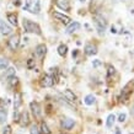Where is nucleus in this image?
<instances>
[{
	"mask_svg": "<svg viewBox=\"0 0 134 134\" xmlns=\"http://www.w3.org/2000/svg\"><path fill=\"white\" fill-rule=\"evenodd\" d=\"M126 118H127L126 113H121V114H119V117H118V122L123 123V122H124V121H126Z\"/></svg>",
	"mask_w": 134,
	"mask_h": 134,
	"instance_id": "7c9ffc66",
	"label": "nucleus"
},
{
	"mask_svg": "<svg viewBox=\"0 0 134 134\" xmlns=\"http://www.w3.org/2000/svg\"><path fill=\"white\" fill-rule=\"evenodd\" d=\"M27 68H29V69L35 68V60H33V59H29V60H27Z\"/></svg>",
	"mask_w": 134,
	"mask_h": 134,
	"instance_id": "c756f323",
	"label": "nucleus"
},
{
	"mask_svg": "<svg viewBox=\"0 0 134 134\" xmlns=\"http://www.w3.org/2000/svg\"><path fill=\"white\" fill-rule=\"evenodd\" d=\"M130 114L134 117V105H133V107H132V110H130Z\"/></svg>",
	"mask_w": 134,
	"mask_h": 134,
	"instance_id": "473e14b6",
	"label": "nucleus"
},
{
	"mask_svg": "<svg viewBox=\"0 0 134 134\" xmlns=\"http://www.w3.org/2000/svg\"><path fill=\"white\" fill-rule=\"evenodd\" d=\"M22 25H24L25 32H27V33H36V35H38V36H41V35H42L41 27H40L37 24H35L33 21L29 20V19H24Z\"/></svg>",
	"mask_w": 134,
	"mask_h": 134,
	"instance_id": "f257e3e1",
	"label": "nucleus"
},
{
	"mask_svg": "<svg viewBox=\"0 0 134 134\" xmlns=\"http://www.w3.org/2000/svg\"><path fill=\"white\" fill-rule=\"evenodd\" d=\"M30 107H31V111H32V113H33V116L36 118H40L41 117V106H40V103L38 102H31L30 103Z\"/></svg>",
	"mask_w": 134,
	"mask_h": 134,
	"instance_id": "6e6552de",
	"label": "nucleus"
},
{
	"mask_svg": "<svg viewBox=\"0 0 134 134\" xmlns=\"http://www.w3.org/2000/svg\"><path fill=\"white\" fill-rule=\"evenodd\" d=\"M63 96H64V98L68 102H71V103H74V102L76 101V96H75V93H74L71 90H65L64 93H63Z\"/></svg>",
	"mask_w": 134,
	"mask_h": 134,
	"instance_id": "9b49d317",
	"label": "nucleus"
},
{
	"mask_svg": "<svg viewBox=\"0 0 134 134\" xmlns=\"http://www.w3.org/2000/svg\"><path fill=\"white\" fill-rule=\"evenodd\" d=\"M114 74V68L112 66V65H108V71H107V76L111 77L112 75Z\"/></svg>",
	"mask_w": 134,
	"mask_h": 134,
	"instance_id": "cd10ccee",
	"label": "nucleus"
},
{
	"mask_svg": "<svg viewBox=\"0 0 134 134\" xmlns=\"http://www.w3.org/2000/svg\"><path fill=\"white\" fill-rule=\"evenodd\" d=\"M30 134H41V133H40V129L37 128L36 124L31 126V129H30Z\"/></svg>",
	"mask_w": 134,
	"mask_h": 134,
	"instance_id": "a878e982",
	"label": "nucleus"
},
{
	"mask_svg": "<svg viewBox=\"0 0 134 134\" xmlns=\"http://www.w3.org/2000/svg\"><path fill=\"white\" fill-rule=\"evenodd\" d=\"M14 75H15V69H14V68H9V69L6 70V73H5V76L6 77L14 76Z\"/></svg>",
	"mask_w": 134,
	"mask_h": 134,
	"instance_id": "bb28decb",
	"label": "nucleus"
},
{
	"mask_svg": "<svg viewBox=\"0 0 134 134\" xmlns=\"http://www.w3.org/2000/svg\"><path fill=\"white\" fill-rule=\"evenodd\" d=\"M35 53H36V55L38 58H43L46 55V53H47V47L44 44H38L35 49Z\"/></svg>",
	"mask_w": 134,
	"mask_h": 134,
	"instance_id": "f8f14e48",
	"label": "nucleus"
},
{
	"mask_svg": "<svg viewBox=\"0 0 134 134\" xmlns=\"http://www.w3.org/2000/svg\"><path fill=\"white\" fill-rule=\"evenodd\" d=\"M53 84H54V80H53L52 75H49V74H46V75H43L41 79V86H43V87H51V86H53Z\"/></svg>",
	"mask_w": 134,
	"mask_h": 134,
	"instance_id": "39448f33",
	"label": "nucleus"
},
{
	"mask_svg": "<svg viewBox=\"0 0 134 134\" xmlns=\"http://www.w3.org/2000/svg\"><path fill=\"white\" fill-rule=\"evenodd\" d=\"M11 32H12L11 26H9L5 21H0V35L8 36V35H10Z\"/></svg>",
	"mask_w": 134,
	"mask_h": 134,
	"instance_id": "0eeeda50",
	"label": "nucleus"
},
{
	"mask_svg": "<svg viewBox=\"0 0 134 134\" xmlns=\"http://www.w3.org/2000/svg\"><path fill=\"white\" fill-rule=\"evenodd\" d=\"M133 86H134V82L130 81L123 87L122 92H121V97H119L121 98V101H128L129 96L132 95V92H133Z\"/></svg>",
	"mask_w": 134,
	"mask_h": 134,
	"instance_id": "20e7f679",
	"label": "nucleus"
},
{
	"mask_svg": "<svg viewBox=\"0 0 134 134\" xmlns=\"http://www.w3.org/2000/svg\"><path fill=\"white\" fill-rule=\"evenodd\" d=\"M93 22H95V26L100 33H103L106 31V27H107V22L101 15H96L93 17Z\"/></svg>",
	"mask_w": 134,
	"mask_h": 134,
	"instance_id": "7ed1b4c3",
	"label": "nucleus"
},
{
	"mask_svg": "<svg viewBox=\"0 0 134 134\" xmlns=\"http://www.w3.org/2000/svg\"><path fill=\"white\" fill-rule=\"evenodd\" d=\"M114 121H116V116H114V114H110V116L107 117V122H106V126H107V128H112Z\"/></svg>",
	"mask_w": 134,
	"mask_h": 134,
	"instance_id": "aec40b11",
	"label": "nucleus"
},
{
	"mask_svg": "<svg viewBox=\"0 0 134 134\" xmlns=\"http://www.w3.org/2000/svg\"><path fill=\"white\" fill-rule=\"evenodd\" d=\"M8 21L14 26H17V15L16 14H8Z\"/></svg>",
	"mask_w": 134,
	"mask_h": 134,
	"instance_id": "a211bd4d",
	"label": "nucleus"
},
{
	"mask_svg": "<svg viewBox=\"0 0 134 134\" xmlns=\"http://www.w3.org/2000/svg\"><path fill=\"white\" fill-rule=\"evenodd\" d=\"M92 65L95 66V68H96V66H100V65H101V62H100V60H95L92 63Z\"/></svg>",
	"mask_w": 134,
	"mask_h": 134,
	"instance_id": "2f4dec72",
	"label": "nucleus"
},
{
	"mask_svg": "<svg viewBox=\"0 0 134 134\" xmlns=\"http://www.w3.org/2000/svg\"><path fill=\"white\" fill-rule=\"evenodd\" d=\"M84 51H85V53L87 54V55H93V54H96V53H97V47H96V46H93V44H91V43H87V44L85 46Z\"/></svg>",
	"mask_w": 134,
	"mask_h": 134,
	"instance_id": "ddd939ff",
	"label": "nucleus"
},
{
	"mask_svg": "<svg viewBox=\"0 0 134 134\" xmlns=\"http://www.w3.org/2000/svg\"><path fill=\"white\" fill-rule=\"evenodd\" d=\"M22 103V95L21 92H16L15 93V101H14V106H15V110H17Z\"/></svg>",
	"mask_w": 134,
	"mask_h": 134,
	"instance_id": "f3484780",
	"label": "nucleus"
},
{
	"mask_svg": "<svg viewBox=\"0 0 134 134\" xmlns=\"http://www.w3.org/2000/svg\"><path fill=\"white\" fill-rule=\"evenodd\" d=\"M19 122L21 123V126H29V123H30V118H29V113L25 111V112H22L20 116V118H19Z\"/></svg>",
	"mask_w": 134,
	"mask_h": 134,
	"instance_id": "dca6fc26",
	"label": "nucleus"
},
{
	"mask_svg": "<svg viewBox=\"0 0 134 134\" xmlns=\"http://www.w3.org/2000/svg\"><path fill=\"white\" fill-rule=\"evenodd\" d=\"M55 5L59 9H62L63 11H69L70 10V4L68 0H55Z\"/></svg>",
	"mask_w": 134,
	"mask_h": 134,
	"instance_id": "9d476101",
	"label": "nucleus"
},
{
	"mask_svg": "<svg viewBox=\"0 0 134 134\" xmlns=\"http://www.w3.org/2000/svg\"><path fill=\"white\" fill-rule=\"evenodd\" d=\"M41 133L42 134H52L48 128V126H47L44 122H42V124H41Z\"/></svg>",
	"mask_w": 134,
	"mask_h": 134,
	"instance_id": "4be33fe9",
	"label": "nucleus"
},
{
	"mask_svg": "<svg viewBox=\"0 0 134 134\" xmlns=\"http://www.w3.org/2000/svg\"><path fill=\"white\" fill-rule=\"evenodd\" d=\"M84 102H85L87 106L93 105V102H95V96H93V95H87L85 97V100H84Z\"/></svg>",
	"mask_w": 134,
	"mask_h": 134,
	"instance_id": "412c9836",
	"label": "nucleus"
},
{
	"mask_svg": "<svg viewBox=\"0 0 134 134\" xmlns=\"http://www.w3.org/2000/svg\"><path fill=\"white\" fill-rule=\"evenodd\" d=\"M53 16L55 17L57 20L60 21L62 24H64V25H69L70 21H71L69 16H66V15H64V14H60V12H54V14H53Z\"/></svg>",
	"mask_w": 134,
	"mask_h": 134,
	"instance_id": "1a4fd4ad",
	"label": "nucleus"
},
{
	"mask_svg": "<svg viewBox=\"0 0 134 134\" xmlns=\"http://www.w3.org/2000/svg\"><path fill=\"white\" fill-rule=\"evenodd\" d=\"M20 37L17 36V35H14V36H11V38L8 41V46L9 48L11 49V51H16L17 47H19V43H20Z\"/></svg>",
	"mask_w": 134,
	"mask_h": 134,
	"instance_id": "423d86ee",
	"label": "nucleus"
},
{
	"mask_svg": "<svg viewBox=\"0 0 134 134\" xmlns=\"http://www.w3.org/2000/svg\"><path fill=\"white\" fill-rule=\"evenodd\" d=\"M9 65V62L4 58H0V69H6Z\"/></svg>",
	"mask_w": 134,
	"mask_h": 134,
	"instance_id": "5701e85b",
	"label": "nucleus"
},
{
	"mask_svg": "<svg viewBox=\"0 0 134 134\" xmlns=\"http://www.w3.org/2000/svg\"><path fill=\"white\" fill-rule=\"evenodd\" d=\"M116 134H121V129H119V128H117V129H116Z\"/></svg>",
	"mask_w": 134,
	"mask_h": 134,
	"instance_id": "72a5a7b5",
	"label": "nucleus"
},
{
	"mask_svg": "<svg viewBox=\"0 0 134 134\" xmlns=\"http://www.w3.org/2000/svg\"><path fill=\"white\" fill-rule=\"evenodd\" d=\"M25 10L31 14H38L41 11L40 0H25Z\"/></svg>",
	"mask_w": 134,
	"mask_h": 134,
	"instance_id": "f03ea898",
	"label": "nucleus"
},
{
	"mask_svg": "<svg viewBox=\"0 0 134 134\" xmlns=\"http://www.w3.org/2000/svg\"><path fill=\"white\" fill-rule=\"evenodd\" d=\"M3 134H11V127L10 126H5L3 129Z\"/></svg>",
	"mask_w": 134,
	"mask_h": 134,
	"instance_id": "c85d7f7f",
	"label": "nucleus"
},
{
	"mask_svg": "<svg viewBox=\"0 0 134 134\" xmlns=\"http://www.w3.org/2000/svg\"><path fill=\"white\" fill-rule=\"evenodd\" d=\"M79 29H80V24H79V22H70V24L68 25V27H66V33H68V35H71V33H74Z\"/></svg>",
	"mask_w": 134,
	"mask_h": 134,
	"instance_id": "4468645a",
	"label": "nucleus"
},
{
	"mask_svg": "<svg viewBox=\"0 0 134 134\" xmlns=\"http://www.w3.org/2000/svg\"><path fill=\"white\" fill-rule=\"evenodd\" d=\"M9 82H10V85L15 86V85H17V84H19V79H17V77H15V75H14V76H10V77H9Z\"/></svg>",
	"mask_w": 134,
	"mask_h": 134,
	"instance_id": "b1692460",
	"label": "nucleus"
},
{
	"mask_svg": "<svg viewBox=\"0 0 134 134\" xmlns=\"http://www.w3.org/2000/svg\"><path fill=\"white\" fill-rule=\"evenodd\" d=\"M62 134H65V133H62Z\"/></svg>",
	"mask_w": 134,
	"mask_h": 134,
	"instance_id": "c9c22d12",
	"label": "nucleus"
},
{
	"mask_svg": "<svg viewBox=\"0 0 134 134\" xmlns=\"http://www.w3.org/2000/svg\"><path fill=\"white\" fill-rule=\"evenodd\" d=\"M74 124H75V122H74V119H71V118H64L62 121V127L64 129H71L74 127Z\"/></svg>",
	"mask_w": 134,
	"mask_h": 134,
	"instance_id": "2eb2a0df",
	"label": "nucleus"
},
{
	"mask_svg": "<svg viewBox=\"0 0 134 134\" xmlns=\"http://www.w3.org/2000/svg\"><path fill=\"white\" fill-rule=\"evenodd\" d=\"M80 1H85V0H80Z\"/></svg>",
	"mask_w": 134,
	"mask_h": 134,
	"instance_id": "f704fd0d",
	"label": "nucleus"
},
{
	"mask_svg": "<svg viewBox=\"0 0 134 134\" xmlns=\"http://www.w3.org/2000/svg\"><path fill=\"white\" fill-rule=\"evenodd\" d=\"M66 52H68V47H66V44H60L59 47H58V54H59V55L64 57V55H66Z\"/></svg>",
	"mask_w": 134,
	"mask_h": 134,
	"instance_id": "6ab92c4d",
	"label": "nucleus"
},
{
	"mask_svg": "<svg viewBox=\"0 0 134 134\" xmlns=\"http://www.w3.org/2000/svg\"><path fill=\"white\" fill-rule=\"evenodd\" d=\"M6 121V111L0 110V123H4Z\"/></svg>",
	"mask_w": 134,
	"mask_h": 134,
	"instance_id": "393cba45",
	"label": "nucleus"
}]
</instances>
